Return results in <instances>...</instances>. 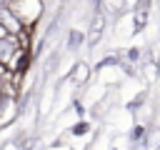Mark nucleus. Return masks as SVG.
<instances>
[{"label":"nucleus","instance_id":"obj_1","mask_svg":"<svg viewBox=\"0 0 160 150\" xmlns=\"http://www.w3.org/2000/svg\"><path fill=\"white\" fill-rule=\"evenodd\" d=\"M22 48H28V42H25V38L20 40L18 35H12V32H8V35H2L0 38V65H10L12 62V58L22 50Z\"/></svg>","mask_w":160,"mask_h":150},{"label":"nucleus","instance_id":"obj_3","mask_svg":"<svg viewBox=\"0 0 160 150\" xmlns=\"http://www.w3.org/2000/svg\"><path fill=\"white\" fill-rule=\"evenodd\" d=\"M80 40H82V35H80V32H72V35H70V42H72V45H70V48H78Z\"/></svg>","mask_w":160,"mask_h":150},{"label":"nucleus","instance_id":"obj_2","mask_svg":"<svg viewBox=\"0 0 160 150\" xmlns=\"http://www.w3.org/2000/svg\"><path fill=\"white\" fill-rule=\"evenodd\" d=\"M88 130H90V125H88V122H78V125L72 128V135H85Z\"/></svg>","mask_w":160,"mask_h":150},{"label":"nucleus","instance_id":"obj_4","mask_svg":"<svg viewBox=\"0 0 160 150\" xmlns=\"http://www.w3.org/2000/svg\"><path fill=\"white\" fill-rule=\"evenodd\" d=\"M5 65H0V92H2V85H5Z\"/></svg>","mask_w":160,"mask_h":150}]
</instances>
